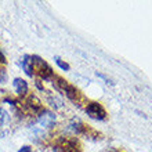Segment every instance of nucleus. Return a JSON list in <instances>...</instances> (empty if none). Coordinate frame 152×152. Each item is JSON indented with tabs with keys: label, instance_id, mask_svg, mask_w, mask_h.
I'll list each match as a JSON object with an SVG mask.
<instances>
[{
	"label": "nucleus",
	"instance_id": "39448f33",
	"mask_svg": "<svg viewBox=\"0 0 152 152\" xmlns=\"http://www.w3.org/2000/svg\"><path fill=\"white\" fill-rule=\"evenodd\" d=\"M12 84H14V88H15V91H17L18 96H21V97L26 96L29 87H28V83H26L24 79H21V77H15L14 82H12Z\"/></svg>",
	"mask_w": 152,
	"mask_h": 152
},
{
	"label": "nucleus",
	"instance_id": "2eb2a0df",
	"mask_svg": "<svg viewBox=\"0 0 152 152\" xmlns=\"http://www.w3.org/2000/svg\"><path fill=\"white\" fill-rule=\"evenodd\" d=\"M53 151H54V152H64V149L61 148L60 145H56V147L53 148Z\"/></svg>",
	"mask_w": 152,
	"mask_h": 152
},
{
	"label": "nucleus",
	"instance_id": "20e7f679",
	"mask_svg": "<svg viewBox=\"0 0 152 152\" xmlns=\"http://www.w3.org/2000/svg\"><path fill=\"white\" fill-rule=\"evenodd\" d=\"M60 147L64 149V152H79L80 147L77 144L76 140H69V138H65V140L61 141Z\"/></svg>",
	"mask_w": 152,
	"mask_h": 152
},
{
	"label": "nucleus",
	"instance_id": "7ed1b4c3",
	"mask_svg": "<svg viewBox=\"0 0 152 152\" xmlns=\"http://www.w3.org/2000/svg\"><path fill=\"white\" fill-rule=\"evenodd\" d=\"M37 122L43 127H53L56 123V115L47 109H42V112L37 115Z\"/></svg>",
	"mask_w": 152,
	"mask_h": 152
},
{
	"label": "nucleus",
	"instance_id": "0eeeda50",
	"mask_svg": "<svg viewBox=\"0 0 152 152\" xmlns=\"http://www.w3.org/2000/svg\"><path fill=\"white\" fill-rule=\"evenodd\" d=\"M21 66H22V69H24V72L26 73V75L32 77V75H33V58H32V56H25L24 58H22V61H21Z\"/></svg>",
	"mask_w": 152,
	"mask_h": 152
},
{
	"label": "nucleus",
	"instance_id": "f8f14e48",
	"mask_svg": "<svg viewBox=\"0 0 152 152\" xmlns=\"http://www.w3.org/2000/svg\"><path fill=\"white\" fill-rule=\"evenodd\" d=\"M4 82H7V72L6 69L0 68V83H4Z\"/></svg>",
	"mask_w": 152,
	"mask_h": 152
},
{
	"label": "nucleus",
	"instance_id": "1a4fd4ad",
	"mask_svg": "<svg viewBox=\"0 0 152 152\" xmlns=\"http://www.w3.org/2000/svg\"><path fill=\"white\" fill-rule=\"evenodd\" d=\"M48 102L54 109H62L64 108V104L60 98H57L56 96H48Z\"/></svg>",
	"mask_w": 152,
	"mask_h": 152
},
{
	"label": "nucleus",
	"instance_id": "f03ea898",
	"mask_svg": "<svg viewBox=\"0 0 152 152\" xmlns=\"http://www.w3.org/2000/svg\"><path fill=\"white\" fill-rule=\"evenodd\" d=\"M86 113H87L91 119L96 120H104L107 118V112L105 109L102 108V105L98 104V102H90L86 107Z\"/></svg>",
	"mask_w": 152,
	"mask_h": 152
},
{
	"label": "nucleus",
	"instance_id": "4468645a",
	"mask_svg": "<svg viewBox=\"0 0 152 152\" xmlns=\"http://www.w3.org/2000/svg\"><path fill=\"white\" fill-rule=\"evenodd\" d=\"M7 61H6V57H4V54L1 51H0V64H6Z\"/></svg>",
	"mask_w": 152,
	"mask_h": 152
},
{
	"label": "nucleus",
	"instance_id": "ddd939ff",
	"mask_svg": "<svg viewBox=\"0 0 152 152\" xmlns=\"http://www.w3.org/2000/svg\"><path fill=\"white\" fill-rule=\"evenodd\" d=\"M18 152H32V148H31L29 145H25V147H22Z\"/></svg>",
	"mask_w": 152,
	"mask_h": 152
},
{
	"label": "nucleus",
	"instance_id": "9b49d317",
	"mask_svg": "<svg viewBox=\"0 0 152 152\" xmlns=\"http://www.w3.org/2000/svg\"><path fill=\"white\" fill-rule=\"evenodd\" d=\"M7 118H8L7 112H6V111H4V109L0 107V126H1V124H3L6 120H7Z\"/></svg>",
	"mask_w": 152,
	"mask_h": 152
},
{
	"label": "nucleus",
	"instance_id": "9d476101",
	"mask_svg": "<svg viewBox=\"0 0 152 152\" xmlns=\"http://www.w3.org/2000/svg\"><path fill=\"white\" fill-rule=\"evenodd\" d=\"M54 60H56V64L58 65V66H60V68L62 69V71H69V69H71V66H69V65L66 64L65 61L61 60L60 57H54Z\"/></svg>",
	"mask_w": 152,
	"mask_h": 152
},
{
	"label": "nucleus",
	"instance_id": "423d86ee",
	"mask_svg": "<svg viewBox=\"0 0 152 152\" xmlns=\"http://www.w3.org/2000/svg\"><path fill=\"white\" fill-rule=\"evenodd\" d=\"M62 93H64L65 96L68 97L71 101H73V102H79V100H80V91L75 87V86H72V84H68Z\"/></svg>",
	"mask_w": 152,
	"mask_h": 152
},
{
	"label": "nucleus",
	"instance_id": "6e6552de",
	"mask_svg": "<svg viewBox=\"0 0 152 152\" xmlns=\"http://www.w3.org/2000/svg\"><path fill=\"white\" fill-rule=\"evenodd\" d=\"M69 126H71V130H73L76 134H83V133H86V126H84L82 122H79V120H73Z\"/></svg>",
	"mask_w": 152,
	"mask_h": 152
},
{
	"label": "nucleus",
	"instance_id": "f257e3e1",
	"mask_svg": "<svg viewBox=\"0 0 152 152\" xmlns=\"http://www.w3.org/2000/svg\"><path fill=\"white\" fill-rule=\"evenodd\" d=\"M32 58H33V73L36 72V75L43 80L54 79V73H53L51 66L46 61L42 60L37 56H32Z\"/></svg>",
	"mask_w": 152,
	"mask_h": 152
}]
</instances>
